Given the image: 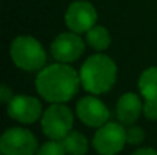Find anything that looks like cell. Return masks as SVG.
Masks as SVG:
<instances>
[{
  "label": "cell",
  "instance_id": "277c9868",
  "mask_svg": "<svg viewBox=\"0 0 157 155\" xmlns=\"http://www.w3.org/2000/svg\"><path fill=\"white\" fill-rule=\"evenodd\" d=\"M73 128V114L63 103H52L41 115L43 133L51 140L66 137Z\"/></svg>",
  "mask_w": 157,
  "mask_h": 155
},
{
  "label": "cell",
  "instance_id": "8992f818",
  "mask_svg": "<svg viewBox=\"0 0 157 155\" xmlns=\"http://www.w3.org/2000/svg\"><path fill=\"white\" fill-rule=\"evenodd\" d=\"M39 150L37 139L30 131L24 128H10L0 139L3 155H35Z\"/></svg>",
  "mask_w": 157,
  "mask_h": 155
},
{
  "label": "cell",
  "instance_id": "5b68a950",
  "mask_svg": "<svg viewBox=\"0 0 157 155\" xmlns=\"http://www.w3.org/2000/svg\"><path fill=\"white\" fill-rule=\"evenodd\" d=\"M127 143V132L123 124L106 122L95 132L92 146L99 155H116Z\"/></svg>",
  "mask_w": 157,
  "mask_h": 155
},
{
  "label": "cell",
  "instance_id": "2e32d148",
  "mask_svg": "<svg viewBox=\"0 0 157 155\" xmlns=\"http://www.w3.org/2000/svg\"><path fill=\"white\" fill-rule=\"evenodd\" d=\"M125 132H127V143L131 146H138L145 140V132L139 126L131 125L128 129H125Z\"/></svg>",
  "mask_w": 157,
  "mask_h": 155
},
{
  "label": "cell",
  "instance_id": "ba28073f",
  "mask_svg": "<svg viewBox=\"0 0 157 155\" xmlns=\"http://www.w3.org/2000/svg\"><path fill=\"white\" fill-rule=\"evenodd\" d=\"M86 49L83 38L78 33H61L51 43V55L61 63H72L83 55Z\"/></svg>",
  "mask_w": 157,
  "mask_h": 155
},
{
  "label": "cell",
  "instance_id": "3957f363",
  "mask_svg": "<svg viewBox=\"0 0 157 155\" xmlns=\"http://www.w3.org/2000/svg\"><path fill=\"white\" fill-rule=\"evenodd\" d=\"M10 55L17 67L26 71H40L47 62L44 48L32 36H18L14 38Z\"/></svg>",
  "mask_w": 157,
  "mask_h": 155
},
{
  "label": "cell",
  "instance_id": "7c38bea8",
  "mask_svg": "<svg viewBox=\"0 0 157 155\" xmlns=\"http://www.w3.org/2000/svg\"><path fill=\"white\" fill-rule=\"evenodd\" d=\"M110 41L112 38L109 30L106 27L101 26V25H95L86 33V43L97 51L108 49L110 45Z\"/></svg>",
  "mask_w": 157,
  "mask_h": 155
},
{
  "label": "cell",
  "instance_id": "9c48e42d",
  "mask_svg": "<svg viewBox=\"0 0 157 155\" xmlns=\"http://www.w3.org/2000/svg\"><path fill=\"white\" fill-rule=\"evenodd\" d=\"M76 114L84 125L91 128H101L110 117L109 109L105 106V103H102L95 96L81 98L76 104Z\"/></svg>",
  "mask_w": 157,
  "mask_h": 155
},
{
  "label": "cell",
  "instance_id": "8fae6325",
  "mask_svg": "<svg viewBox=\"0 0 157 155\" xmlns=\"http://www.w3.org/2000/svg\"><path fill=\"white\" fill-rule=\"evenodd\" d=\"M142 111H144V103L136 93L127 92L120 96L116 106L117 120L120 124L131 126L134 122L138 121Z\"/></svg>",
  "mask_w": 157,
  "mask_h": 155
},
{
  "label": "cell",
  "instance_id": "52a82bcc",
  "mask_svg": "<svg viewBox=\"0 0 157 155\" xmlns=\"http://www.w3.org/2000/svg\"><path fill=\"white\" fill-rule=\"evenodd\" d=\"M98 14L95 7L87 0H76L65 13L66 26L75 33H87L97 25Z\"/></svg>",
  "mask_w": 157,
  "mask_h": 155
},
{
  "label": "cell",
  "instance_id": "d6986e66",
  "mask_svg": "<svg viewBox=\"0 0 157 155\" xmlns=\"http://www.w3.org/2000/svg\"><path fill=\"white\" fill-rule=\"evenodd\" d=\"M131 155H157V151L155 150V148L145 147V148H139V150H136L135 153H132Z\"/></svg>",
  "mask_w": 157,
  "mask_h": 155
},
{
  "label": "cell",
  "instance_id": "ac0fdd59",
  "mask_svg": "<svg viewBox=\"0 0 157 155\" xmlns=\"http://www.w3.org/2000/svg\"><path fill=\"white\" fill-rule=\"evenodd\" d=\"M13 91L7 87V85L3 84L2 85V89H0V99H2L3 103H8V102L13 99Z\"/></svg>",
  "mask_w": 157,
  "mask_h": 155
},
{
  "label": "cell",
  "instance_id": "4fadbf2b",
  "mask_svg": "<svg viewBox=\"0 0 157 155\" xmlns=\"http://www.w3.org/2000/svg\"><path fill=\"white\" fill-rule=\"evenodd\" d=\"M68 155H86L88 151V140L83 133L72 131L66 137L61 140Z\"/></svg>",
  "mask_w": 157,
  "mask_h": 155
},
{
  "label": "cell",
  "instance_id": "5bb4252c",
  "mask_svg": "<svg viewBox=\"0 0 157 155\" xmlns=\"http://www.w3.org/2000/svg\"><path fill=\"white\" fill-rule=\"evenodd\" d=\"M138 88L145 99H157V67H149L142 71Z\"/></svg>",
  "mask_w": 157,
  "mask_h": 155
},
{
  "label": "cell",
  "instance_id": "e0dca14e",
  "mask_svg": "<svg viewBox=\"0 0 157 155\" xmlns=\"http://www.w3.org/2000/svg\"><path fill=\"white\" fill-rule=\"evenodd\" d=\"M144 115L150 121L157 120V99H145Z\"/></svg>",
  "mask_w": 157,
  "mask_h": 155
},
{
  "label": "cell",
  "instance_id": "9a60e30c",
  "mask_svg": "<svg viewBox=\"0 0 157 155\" xmlns=\"http://www.w3.org/2000/svg\"><path fill=\"white\" fill-rule=\"evenodd\" d=\"M36 155H66V151L61 142H58V140H50V142L44 143L39 148Z\"/></svg>",
  "mask_w": 157,
  "mask_h": 155
},
{
  "label": "cell",
  "instance_id": "6da1fadb",
  "mask_svg": "<svg viewBox=\"0 0 157 155\" xmlns=\"http://www.w3.org/2000/svg\"><path fill=\"white\" fill-rule=\"evenodd\" d=\"M80 74L68 63H55L43 67L36 77V89L50 103H65L76 95Z\"/></svg>",
  "mask_w": 157,
  "mask_h": 155
},
{
  "label": "cell",
  "instance_id": "30bf717a",
  "mask_svg": "<svg viewBox=\"0 0 157 155\" xmlns=\"http://www.w3.org/2000/svg\"><path fill=\"white\" fill-rule=\"evenodd\" d=\"M41 103L28 95H15L7 103V114L22 124H33L41 117Z\"/></svg>",
  "mask_w": 157,
  "mask_h": 155
},
{
  "label": "cell",
  "instance_id": "7a4b0ae2",
  "mask_svg": "<svg viewBox=\"0 0 157 155\" xmlns=\"http://www.w3.org/2000/svg\"><path fill=\"white\" fill-rule=\"evenodd\" d=\"M117 78V66L103 54L88 56L80 69V82L87 92L102 95L112 89Z\"/></svg>",
  "mask_w": 157,
  "mask_h": 155
}]
</instances>
